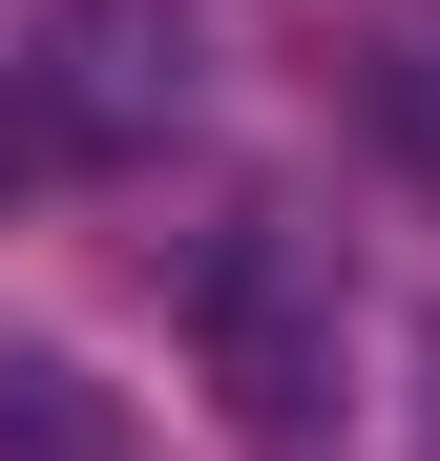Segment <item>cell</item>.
<instances>
[{
	"label": "cell",
	"instance_id": "obj_1",
	"mask_svg": "<svg viewBox=\"0 0 440 461\" xmlns=\"http://www.w3.org/2000/svg\"><path fill=\"white\" fill-rule=\"evenodd\" d=\"M189 357L231 399V461H336L356 440V294H336V252L293 210H252V230L189 252Z\"/></svg>",
	"mask_w": 440,
	"mask_h": 461
},
{
	"label": "cell",
	"instance_id": "obj_4",
	"mask_svg": "<svg viewBox=\"0 0 440 461\" xmlns=\"http://www.w3.org/2000/svg\"><path fill=\"white\" fill-rule=\"evenodd\" d=\"M0 440H22V461H126V440H105V399H85L63 357H0Z\"/></svg>",
	"mask_w": 440,
	"mask_h": 461
},
{
	"label": "cell",
	"instance_id": "obj_2",
	"mask_svg": "<svg viewBox=\"0 0 440 461\" xmlns=\"http://www.w3.org/2000/svg\"><path fill=\"white\" fill-rule=\"evenodd\" d=\"M22 105H42V168H147L210 105V42H189V0H63Z\"/></svg>",
	"mask_w": 440,
	"mask_h": 461
},
{
	"label": "cell",
	"instance_id": "obj_3",
	"mask_svg": "<svg viewBox=\"0 0 440 461\" xmlns=\"http://www.w3.org/2000/svg\"><path fill=\"white\" fill-rule=\"evenodd\" d=\"M356 126L440 189V0H378V42H356Z\"/></svg>",
	"mask_w": 440,
	"mask_h": 461
}]
</instances>
